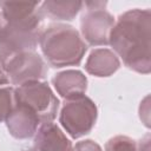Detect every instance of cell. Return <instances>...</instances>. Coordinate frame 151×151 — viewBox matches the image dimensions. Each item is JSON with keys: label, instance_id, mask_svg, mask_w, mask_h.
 I'll list each match as a JSON object with an SVG mask.
<instances>
[{"label": "cell", "instance_id": "d6986e66", "mask_svg": "<svg viewBox=\"0 0 151 151\" xmlns=\"http://www.w3.org/2000/svg\"><path fill=\"white\" fill-rule=\"evenodd\" d=\"M9 84V80H8V77L5 72V68H4V65L0 63V87L2 85H7Z\"/></svg>", "mask_w": 151, "mask_h": 151}, {"label": "cell", "instance_id": "e0dca14e", "mask_svg": "<svg viewBox=\"0 0 151 151\" xmlns=\"http://www.w3.org/2000/svg\"><path fill=\"white\" fill-rule=\"evenodd\" d=\"M149 99H150V97L146 96L140 101V106H139V118L146 127H150V103H149Z\"/></svg>", "mask_w": 151, "mask_h": 151}, {"label": "cell", "instance_id": "4fadbf2b", "mask_svg": "<svg viewBox=\"0 0 151 151\" xmlns=\"http://www.w3.org/2000/svg\"><path fill=\"white\" fill-rule=\"evenodd\" d=\"M83 1H59V0H47L40 2V11L44 18H48L55 21H71L76 15L83 9Z\"/></svg>", "mask_w": 151, "mask_h": 151}, {"label": "cell", "instance_id": "ffe728a7", "mask_svg": "<svg viewBox=\"0 0 151 151\" xmlns=\"http://www.w3.org/2000/svg\"><path fill=\"white\" fill-rule=\"evenodd\" d=\"M2 25H4V19H2V15H1V12H0V29H1Z\"/></svg>", "mask_w": 151, "mask_h": 151}, {"label": "cell", "instance_id": "7c38bea8", "mask_svg": "<svg viewBox=\"0 0 151 151\" xmlns=\"http://www.w3.org/2000/svg\"><path fill=\"white\" fill-rule=\"evenodd\" d=\"M120 67V60L117 54L109 48H94L87 57L85 70L88 74L104 78L116 73Z\"/></svg>", "mask_w": 151, "mask_h": 151}, {"label": "cell", "instance_id": "44dd1931", "mask_svg": "<svg viewBox=\"0 0 151 151\" xmlns=\"http://www.w3.org/2000/svg\"><path fill=\"white\" fill-rule=\"evenodd\" d=\"M24 151H35L34 149H32V150H24Z\"/></svg>", "mask_w": 151, "mask_h": 151}, {"label": "cell", "instance_id": "8992f818", "mask_svg": "<svg viewBox=\"0 0 151 151\" xmlns=\"http://www.w3.org/2000/svg\"><path fill=\"white\" fill-rule=\"evenodd\" d=\"M42 31V25L38 24L4 22L0 29V63L4 65L14 54L35 51Z\"/></svg>", "mask_w": 151, "mask_h": 151}, {"label": "cell", "instance_id": "5b68a950", "mask_svg": "<svg viewBox=\"0 0 151 151\" xmlns=\"http://www.w3.org/2000/svg\"><path fill=\"white\" fill-rule=\"evenodd\" d=\"M106 1H86V11L80 18V35L90 46L109 45L110 33L116 19L106 11Z\"/></svg>", "mask_w": 151, "mask_h": 151}, {"label": "cell", "instance_id": "277c9868", "mask_svg": "<svg viewBox=\"0 0 151 151\" xmlns=\"http://www.w3.org/2000/svg\"><path fill=\"white\" fill-rule=\"evenodd\" d=\"M97 118V105L86 96L65 100L59 113V122L63 129L73 139L88 134L93 130Z\"/></svg>", "mask_w": 151, "mask_h": 151}, {"label": "cell", "instance_id": "5bb4252c", "mask_svg": "<svg viewBox=\"0 0 151 151\" xmlns=\"http://www.w3.org/2000/svg\"><path fill=\"white\" fill-rule=\"evenodd\" d=\"M14 87L4 86L0 87V123L6 122L12 110L14 109Z\"/></svg>", "mask_w": 151, "mask_h": 151}, {"label": "cell", "instance_id": "3957f363", "mask_svg": "<svg viewBox=\"0 0 151 151\" xmlns=\"http://www.w3.org/2000/svg\"><path fill=\"white\" fill-rule=\"evenodd\" d=\"M15 104L24 105L32 110L41 124L52 123L59 110V99L46 81H33L14 88Z\"/></svg>", "mask_w": 151, "mask_h": 151}, {"label": "cell", "instance_id": "9a60e30c", "mask_svg": "<svg viewBox=\"0 0 151 151\" xmlns=\"http://www.w3.org/2000/svg\"><path fill=\"white\" fill-rule=\"evenodd\" d=\"M105 151H138L137 142L127 136H114L106 142Z\"/></svg>", "mask_w": 151, "mask_h": 151}, {"label": "cell", "instance_id": "7a4b0ae2", "mask_svg": "<svg viewBox=\"0 0 151 151\" xmlns=\"http://www.w3.org/2000/svg\"><path fill=\"white\" fill-rule=\"evenodd\" d=\"M39 46L47 64L55 68L80 65L87 51V45L79 31L60 22L44 28Z\"/></svg>", "mask_w": 151, "mask_h": 151}, {"label": "cell", "instance_id": "52a82bcc", "mask_svg": "<svg viewBox=\"0 0 151 151\" xmlns=\"http://www.w3.org/2000/svg\"><path fill=\"white\" fill-rule=\"evenodd\" d=\"M4 68L9 83L17 86L41 81L46 78L48 72L46 61L35 51L12 55L4 64Z\"/></svg>", "mask_w": 151, "mask_h": 151}, {"label": "cell", "instance_id": "30bf717a", "mask_svg": "<svg viewBox=\"0 0 151 151\" xmlns=\"http://www.w3.org/2000/svg\"><path fill=\"white\" fill-rule=\"evenodd\" d=\"M33 146L35 151H72L71 140L63 130L52 123L41 124L34 134Z\"/></svg>", "mask_w": 151, "mask_h": 151}, {"label": "cell", "instance_id": "6da1fadb", "mask_svg": "<svg viewBox=\"0 0 151 151\" xmlns=\"http://www.w3.org/2000/svg\"><path fill=\"white\" fill-rule=\"evenodd\" d=\"M109 45L124 65L142 74L151 71V11L133 8L116 20Z\"/></svg>", "mask_w": 151, "mask_h": 151}, {"label": "cell", "instance_id": "9c48e42d", "mask_svg": "<svg viewBox=\"0 0 151 151\" xmlns=\"http://www.w3.org/2000/svg\"><path fill=\"white\" fill-rule=\"evenodd\" d=\"M0 12L7 24H42L40 2L0 1Z\"/></svg>", "mask_w": 151, "mask_h": 151}, {"label": "cell", "instance_id": "ba28073f", "mask_svg": "<svg viewBox=\"0 0 151 151\" xmlns=\"http://www.w3.org/2000/svg\"><path fill=\"white\" fill-rule=\"evenodd\" d=\"M5 123L9 134L18 140H27L34 137L41 125L39 117L32 110L20 104L14 105Z\"/></svg>", "mask_w": 151, "mask_h": 151}, {"label": "cell", "instance_id": "ac0fdd59", "mask_svg": "<svg viewBox=\"0 0 151 151\" xmlns=\"http://www.w3.org/2000/svg\"><path fill=\"white\" fill-rule=\"evenodd\" d=\"M138 151H150V134L146 133L140 140L137 142Z\"/></svg>", "mask_w": 151, "mask_h": 151}, {"label": "cell", "instance_id": "2e32d148", "mask_svg": "<svg viewBox=\"0 0 151 151\" xmlns=\"http://www.w3.org/2000/svg\"><path fill=\"white\" fill-rule=\"evenodd\" d=\"M72 151H103L100 145L92 139H85L76 143Z\"/></svg>", "mask_w": 151, "mask_h": 151}, {"label": "cell", "instance_id": "8fae6325", "mask_svg": "<svg viewBox=\"0 0 151 151\" xmlns=\"http://www.w3.org/2000/svg\"><path fill=\"white\" fill-rule=\"evenodd\" d=\"M52 84L58 94L65 100L85 96L87 90V78L78 70H65L58 72L52 78Z\"/></svg>", "mask_w": 151, "mask_h": 151}]
</instances>
